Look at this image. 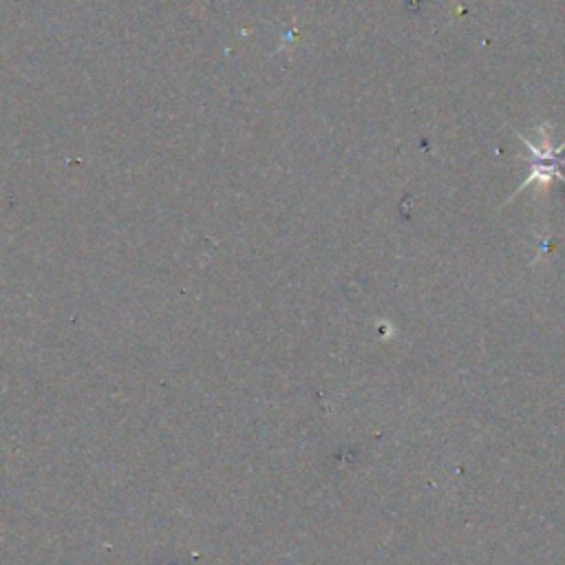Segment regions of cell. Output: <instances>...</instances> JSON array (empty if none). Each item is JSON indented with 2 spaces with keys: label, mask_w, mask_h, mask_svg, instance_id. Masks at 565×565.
Wrapping results in <instances>:
<instances>
[{
  "label": "cell",
  "mask_w": 565,
  "mask_h": 565,
  "mask_svg": "<svg viewBox=\"0 0 565 565\" xmlns=\"http://www.w3.org/2000/svg\"><path fill=\"white\" fill-rule=\"evenodd\" d=\"M523 139V137H521ZM527 150L539 159L532 163V172L527 174V179L523 181V185L514 192L519 194L521 190L530 188V183H552L554 179H565V174L561 172V150H565V143L558 148V150H552L550 148V137L545 132H541V146H534L530 143L527 139H523Z\"/></svg>",
  "instance_id": "cell-1"
}]
</instances>
